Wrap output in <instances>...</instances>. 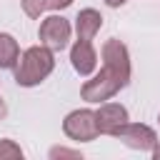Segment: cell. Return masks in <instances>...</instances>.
I'll return each instance as SVG.
<instances>
[{"instance_id": "obj_11", "label": "cell", "mask_w": 160, "mask_h": 160, "mask_svg": "<svg viewBox=\"0 0 160 160\" xmlns=\"http://www.w3.org/2000/svg\"><path fill=\"white\" fill-rule=\"evenodd\" d=\"M18 158H22V148L15 140L2 138L0 140V160H18Z\"/></svg>"}, {"instance_id": "obj_16", "label": "cell", "mask_w": 160, "mask_h": 160, "mask_svg": "<svg viewBox=\"0 0 160 160\" xmlns=\"http://www.w3.org/2000/svg\"><path fill=\"white\" fill-rule=\"evenodd\" d=\"M158 125H160V115H158Z\"/></svg>"}, {"instance_id": "obj_14", "label": "cell", "mask_w": 160, "mask_h": 160, "mask_svg": "<svg viewBox=\"0 0 160 160\" xmlns=\"http://www.w3.org/2000/svg\"><path fill=\"white\" fill-rule=\"evenodd\" d=\"M8 115V108H5V100H2V95H0V120Z\"/></svg>"}, {"instance_id": "obj_5", "label": "cell", "mask_w": 160, "mask_h": 160, "mask_svg": "<svg viewBox=\"0 0 160 160\" xmlns=\"http://www.w3.org/2000/svg\"><path fill=\"white\" fill-rule=\"evenodd\" d=\"M115 138L122 140L128 148L140 150V152H150V150L158 145V135H155V130H152L150 125H145V122H130V120H128V122L118 130Z\"/></svg>"}, {"instance_id": "obj_10", "label": "cell", "mask_w": 160, "mask_h": 160, "mask_svg": "<svg viewBox=\"0 0 160 160\" xmlns=\"http://www.w3.org/2000/svg\"><path fill=\"white\" fill-rule=\"evenodd\" d=\"M72 0H22V12L28 18H40L45 10H65Z\"/></svg>"}, {"instance_id": "obj_2", "label": "cell", "mask_w": 160, "mask_h": 160, "mask_svg": "<svg viewBox=\"0 0 160 160\" xmlns=\"http://www.w3.org/2000/svg\"><path fill=\"white\" fill-rule=\"evenodd\" d=\"M12 70H15V82L20 88H35L55 70V52L45 45H32L20 52Z\"/></svg>"}, {"instance_id": "obj_9", "label": "cell", "mask_w": 160, "mask_h": 160, "mask_svg": "<svg viewBox=\"0 0 160 160\" xmlns=\"http://www.w3.org/2000/svg\"><path fill=\"white\" fill-rule=\"evenodd\" d=\"M20 58V45L10 32H0V70H10L15 68Z\"/></svg>"}, {"instance_id": "obj_12", "label": "cell", "mask_w": 160, "mask_h": 160, "mask_svg": "<svg viewBox=\"0 0 160 160\" xmlns=\"http://www.w3.org/2000/svg\"><path fill=\"white\" fill-rule=\"evenodd\" d=\"M48 155L50 158H82L80 150H70V148H52Z\"/></svg>"}, {"instance_id": "obj_3", "label": "cell", "mask_w": 160, "mask_h": 160, "mask_svg": "<svg viewBox=\"0 0 160 160\" xmlns=\"http://www.w3.org/2000/svg\"><path fill=\"white\" fill-rule=\"evenodd\" d=\"M62 132L75 140V142H90L95 140L100 132H98V122H95V110L90 108H82V110H72L65 115L62 120Z\"/></svg>"}, {"instance_id": "obj_8", "label": "cell", "mask_w": 160, "mask_h": 160, "mask_svg": "<svg viewBox=\"0 0 160 160\" xmlns=\"http://www.w3.org/2000/svg\"><path fill=\"white\" fill-rule=\"evenodd\" d=\"M102 28V15L95 10V8H85L78 12L75 18V32L80 40H95L98 30Z\"/></svg>"}, {"instance_id": "obj_4", "label": "cell", "mask_w": 160, "mask_h": 160, "mask_svg": "<svg viewBox=\"0 0 160 160\" xmlns=\"http://www.w3.org/2000/svg\"><path fill=\"white\" fill-rule=\"evenodd\" d=\"M70 35H72V28H70V22L62 15H48V18H42L40 30H38L40 45L50 48L52 52L65 50L68 42H70Z\"/></svg>"}, {"instance_id": "obj_15", "label": "cell", "mask_w": 160, "mask_h": 160, "mask_svg": "<svg viewBox=\"0 0 160 160\" xmlns=\"http://www.w3.org/2000/svg\"><path fill=\"white\" fill-rule=\"evenodd\" d=\"M150 155H152V160H160V145H155V148L150 150Z\"/></svg>"}, {"instance_id": "obj_1", "label": "cell", "mask_w": 160, "mask_h": 160, "mask_svg": "<svg viewBox=\"0 0 160 160\" xmlns=\"http://www.w3.org/2000/svg\"><path fill=\"white\" fill-rule=\"evenodd\" d=\"M102 68L100 72H95L90 80H85V85L80 88L82 100L88 102H105L112 100L128 82H130V52L125 48V42L110 38L102 42Z\"/></svg>"}, {"instance_id": "obj_6", "label": "cell", "mask_w": 160, "mask_h": 160, "mask_svg": "<svg viewBox=\"0 0 160 160\" xmlns=\"http://www.w3.org/2000/svg\"><path fill=\"white\" fill-rule=\"evenodd\" d=\"M130 120L128 108L120 102H102L95 110V122H98V132L100 135H118V130Z\"/></svg>"}, {"instance_id": "obj_13", "label": "cell", "mask_w": 160, "mask_h": 160, "mask_svg": "<svg viewBox=\"0 0 160 160\" xmlns=\"http://www.w3.org/2000/svg\"><path fill=\"white\" fill-rule=\"evenodd\" d=\"M125 2H128V0H105V5H108V8H122Z\"/></svg>"}, {"instance_id": "obj_7", "label": "cell", "mask_w": 160, "mask_h": 160, "mask_svg": "<svg viewBox=\"0 0 160 160\" xmlns=\"http://www.w3.org/2000/svg\"><path fill=\"white\" fill-rule=\"evenodd\" d=\"M70 62L75 68L78 75L88 78L95 72V65H98V50L92 45V40H75V45L70 48Z\"/></svg>"}]
</instances>
